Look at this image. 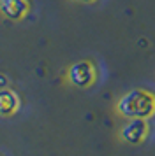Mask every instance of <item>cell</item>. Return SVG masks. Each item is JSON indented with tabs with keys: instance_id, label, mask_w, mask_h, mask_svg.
<instances>
[{
	"instance_id": "cell-2",
	"label": "cell",
	"mask_w": 155,
	"mask_h": 156,
	"mask_svg": "<svg viewBox=\"0 0 155 156\" xmlns=\"http://www.w3.org/2000/svg\"><path fill=\"white\" fill-rule=\"evenodd\" d=\"M95 77H97V72H95V67L90 63V62H76L69 67L67 70V79L72 86L76 88H88L95 83Z\"/></svg>"
},
{
	"instance_id": "cell-7",
	"label": "cell",
	"mask_w": 155,
	"mask_h": 156,
	"mask_svg": "<svg viewBox=\"0 0 155 156\" xmlns=\"http://www.w3.org/2000/svg\"><path fill=\"white\" fill-rule=\"evenodd\" d=\"M78 2H81V4H92V2H95V0H78Z\"/></svg>"
},
{
	"instance_id": "cell-5",
	"label": "cell",
	"mask_w": 155,
	"mask_h": 156,
	"mask_svg": "<svg viewBox=\"0 0 155 156\" xmlns=\"http://www.w3.org/2000/svg\"><path fill=\"white\" fill-rule=\"evenodd\" d=\"M18 109H20V98H18V95L13 90H9V88H2L0 90V116L2 118H9Z\"/></svg>"
},
{
	"instance_id": "cell-4",
	"label": "cell",
	"mask_w": 155,
	"mask_h": 156,
	"mask_svg": "<svg viewBox=\"0 0 155 156\" xmlns=\"http://www.w3.org/2000/svg\"><path fill=\"white\" fill-rule=\"evenodd\" d=\"M0 14L11 21H21L28 14V2L27 0H0Z\"/></svg>"
},
{
	"instance_id": "cell-3",
	"label": "cell",
	"mask_w": 155,
	"mask_h": 156,
	"mask_svg": "<svg viewBox=\"0 0 155 156\" xmlns=\"http://www.w3.org/2000/svg\"><path fill=\"white\" fill-rule=\"evenodd\" d=\"M148 121L143 118H129L125 125L120 130V137L122 140L127 144H132V146H139L146 140L148 137Z\"/></svg>"
},
{
	"instance_id": "cell-1",
	"label": "cell",
	"mask_w": 155,
	"mask_h": 156,
	"mask_svg": "<svg viewBox=\"0 0 155 156\" xmlns=\"http://www.w3.org/2000/svg\"><path fill=\"white\" fill-rule=\"evenodd\" d=\"M116 111L123 118L148 119L155 114V95L146 90H130L116 102Z\"/></svg>"
},
{
	"instance_id": "cell-6",
	"label": "cell",
	"mask_w": 155,
	"mask_h": 156,
	"mask_svg": "<svg viewBox=\"0 0 155 156\" xmlns=\"http://www.w3.org/2000/svg\"><path fill=\"white\" fill-rule=\"evenodd\" d=\"M2 88H9V77L6 74H0V90Z\"/></svg>"
}]
</instances>
